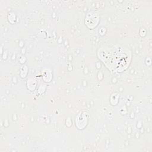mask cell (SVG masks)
<instances>
[{
    "mask_svg": "<svg viewBox=\"0 0 152 152\" xmlns=\"http://www.w3.org/2000/svg\"><path fill=\"white\" fill-rule=\"evenodd\" d=\"M98 55L106 67L115 72L126 69L131 58L129 50L119 47L100 48Z\"/></svg>",
    "mask_w": 152,
    "mask_h": 152,
    "instance_id": "6da1fadb",
    "label": "cell"
},
{
    "mask_svg": "<svg viewBox=\"0 0 152 152\" xmlns=\"http://www.w3.org/2000/svg\"><path fill=\"white\" fill-rule=\"evenodd\" d=\"M99 15L97 13L94 12H90L86 17V24L88 28H93L97 25L99 21Z\"/></svg>",
    "mask_w": 152,
    "mask_h": 152,
    "instance_id": "7a4b0ae2",
    "label": "cell"
},
{
    "mask_svg": "<svg viewBox=\"0 0 152 152\" xmlns=\"http://www.w3.org/2000/svg\"><path fill=\"white\" fill-rule=\"evenodd\" d=\"M88 114L86 112H82L78 114L76 118L75 123L78 128L83 129L87 124Z\"/></svg>",
    "mask_w": 152,
    "mask_h": 152,
    "instance_id": "3957f363",
    "label": "cell"
},
{
    "mask_svg": "<svg viewBox=\"0 0 152 152\" xmlns=\"http://www.w3.org/2000/svg\"><path fill=\"white\" fill-rule=\"evenodd\" d=\"M43 78L45 81H50L52 78V74L51 72L49 70L44 71Z\"/></svg>",
    "mask_w": 152,
    "mask_h": 152,
    "instance_id": "277c9868",
    "label": "cell"
},
{
    "mask_svg": "<svg viewBox=\"0 0 152 152\" xmlns=\"http://www.w3.org/2000/svg\"><path fill=\"white\" fill-rule=\"evenodd\" d=\"M36 85V82L35 80H32V79H30V80H28V81H27V87H28V88L30 89V90H31V91L33 90L35 88Z\"/></svg>",
    "mask_w": 152,
    "mask_h": 152,
    "instance_id": "5b68a950",
    "label": "cell"
}]
</instances>
